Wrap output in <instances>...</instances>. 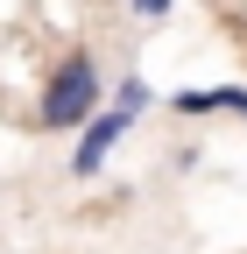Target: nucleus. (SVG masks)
<instances>
[{"mask_svg":"<svg viewBox=\"0 0 247 254\" xmlns=\"http://www.w3.org/2000/svg\"><path fill=\"white\" fill-rule=\"evenodd\" d=\"M43 127L50 134H71V127H85L92 113H99V64H92L85 50H71L64 64L50 71V85H43Z\"/></svg>","mask_w":247,"mask_h":254,"instance_id":"obj_1","label":"nucleus"},{"mask_svg":"<svg viewBox=\"0 0 247 254\" xmlns=\"http://www.w3.org/2000/svg\"><path fill=\"white\" fill-rule=\"evenodd\" d=\"M134 127V113L127 106H113V113H92L85 127H78V155H71V177H99V163L113 155V141Z\"/></svg>","mask_w":247,"mask_h":254,"instance_id":"obj_2","label":"nucleus"},{"mask_svg":"<svg viewBox=\"0 0 247 254\" xmlns=\"http://www.w3.org/2000/svg\"><path fill=\"white\" fill-rule=\"evenodd\" d=\"M170 113H184V120H212V113H240L247 120V85H191V92H177L170 99Z\"/></svg>","mask_w":247,"mask_h":254,"instance_id":"obj_3","label":"nucleus"},{"mask_svg":"<svg viewBox=\"0 0 247 254\" xmlns=\"http://www.w3.org/2000/svg\"><path fill=\"white\" fill-rule=\"evenodd\" d=\"M113 106L141 113V106H148V85H141V78H120V85H113Z\"/></svg>","mask_w":247,"mask_h":254,"instance_id":"obj_4","label":"nucleus"},{"mask_svg":"<svg viewBox=\"0 0 247 254\" xmlns=\"http://www.w3.org/2000/svg\"><path fill=\"white\" fill-rule=\"evenodd\" d=\"M127 7H134V21H170L177 0H127Z\"/></svg>","mask_w":247,"mask_h":254,"instance_id":"obj_5","label":"nucleus"}]
</instances>
